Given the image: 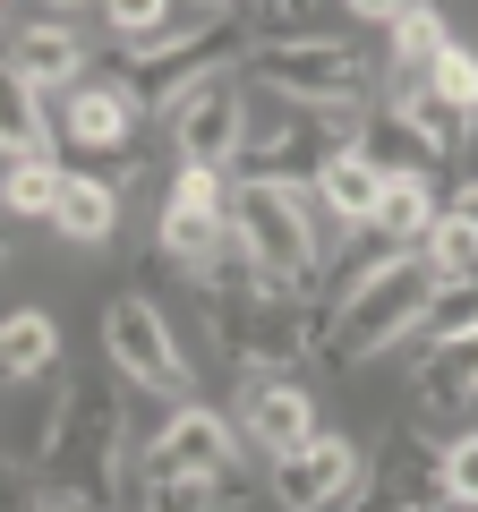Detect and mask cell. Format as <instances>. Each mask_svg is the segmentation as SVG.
Here are the masks:
<instances>
[{
    "instance_id": "1",
    "label": "cell",
    "mask_w": 478,
    "mask_h": 512,
    "mask_svg": "<svg viewBox=\"0 0 478 512\" xmlns=\"http://www.w3.org/2000/svg\"><path fill=\"white\" fill-rule=\"evenodd\" d=\"M342 291V282H333ZM427 299H436V274H427V256H376V265H359L342 291V308H333V333H325V359L333 367H368L376 350L410 342L427 316Z\"/></svg>"
},
{
    "instance_id": "2",
    "label": "cell",
    "mask_w": 478,
    "mask_h": 512,
    "mask_svg": "<svg viewBox=\"0 0 478 512\" xmlns=\"http://www.w3.org/2000/svg\"><path fill=\"white\" fill-rule=\"evenodd\" d=\"M231 239H239V256L257 265L265 291L308 299V282L325 274V248H316V222H308V205H299V188L239 180L231 188Z\"/></svg>"
},
{
    "instance_id": "3",
    "label": "cell",
    "mask_w": 478,
    "mask_h": 512,
    "mask_svg": "<svg viewBox=\"0 0 478 512\" xmlns=\"http://www.w3.org/2000/svg\"><path fill=\"white\" fill-rule=\"evenodd\" d=\"M248 69H257V86H274V103H291V111H325V120H359V111H368V60L350 52L342 35L257 43Z\"/></svg>"
},
{
    "instance_id": "4",
    "label": "cell",
    "mask_w": 478,
    "mask_h": 512,
    "mask_svg": "<svg viewBox=\"0 0 478 512\" xmlns=\"http://www.w3.org/2000/svg\"><path fill=\"white\" fill-rule=\"evenodd\" d=\"M248 52H257L248 18H239V9H222V18L205 26V35H188V43H171V52L137 60V69H129V94H137V111H180L188 94L222 86V77H231Z\"/></svg>"
},
{
    "instance_id": "5",
    "label": "cell",
    "mask_w": 478,
    "mask_h": 512,
    "mask_svg": "<svg viewBox=\"0 0 478 512\" xmlns=\"http://www.w3.org/2000/svg\"><path fill=\"white\" fill-rule=\"evenodd\" d=\"M231 461H239V427L214 419L205 402H180L171 427L137 453V478H146V495H205L231 478Z\"/></svg>"
},
{
    "instance_id": "6",
    "label": "cell",
    "mask_w": 478,
    "mask_h": 512,
    "mask_svg": "<svg viewBox=\"0 0 478 512\" xmlns=\"http://www.w3.org/2000/svg\"><path fill=\"white\" fill-rule=\"evenodd\" d=\"M77 427H60L52 453V495L60 504H111L120 495V393L111 384H86L69 402Z\"/></svg>"
},
{
    "instance_id": "7",
    "label": "cell",
    "mask_w": 478,
    "mask_h": 512,
    "mask_svg": "<svg viewBox=\"0 0 478 512\" xmlns=\"http://www.w3.org/2000/svg\"><path fill=\"white\" fill-rule=\"evenodd\" d=\"M103 350L111 367L137 384V393H163V402H188V359H180V333L163 325V308L137 291H120L103 308Z\"/></svg>"
},
{
    "instance_id": "8",
    "label": "cell",
    "mask_w": 478,
    "mask_h": 512,
    "mask_svg": "<svg viewBox=\"0 0 478 512\" xmlns=\"http://www.w3.org/2000/svg\"><path fill=\"white\" fill-rule=\"evenodd\" d=\"M222 248H231V188H222V171H188L180 163V188H171V205H163V256L180 274H205Z\"/></svg>"
},
{
    "instance_id": "9",
    "label": "cell",
    "mask_w": 478,
    "mask_h": 512,
    "mask_svg": "<svg viewBox=\"0 0 478 512\" xmlns=\"http://www.w3.org/2000/svg\"><path fill=\"white\" fill-rule=\"evenodd\" d=\"M171 137H180V163L188 171H222V163H239L248 154V86H205V94H188L180 111H171Z\"/></svg>"
},
{
    "instance_id": "10",
    "label": "cell",
    "mask_w": 478,
    "mask_h": 512,
    "mask_svg": "<svg viewBox=\"0 0 478 512\" xmlns=\"http://www.w3.org/2000/svg\"><path fill=\"white\" fill-rule=\"evenodd\" d=\"M427 504H444V453H427L419 427H402V436L376 453V470L359 478L350 512H427Z\"/></svg>"
},
{
    "instance_id": "11",
    "label": "cell",
    "mask_w": 478,
    "mask_h": 512,
    "mask_svg": "<svg viewBox=\"0 0 478 512\" xmlns=\"http://www.w3.org/2000/svg\"><path fill=\"white\" fill-rule=\"evenodd\" d=\"M359 495V444L350 436H308L299 453L274 461V512H325Z\"/></svg>"
},
{
    "instance_id": "12",
    "label": "cell",
    "mask_w": 478,
    "mask_h": 512,
    "mask_svg": "<svg viewBox=\"0 0 478 512\" xmlns=\"http://www.w3.org/2000/svg\"><path fill=\"white\" fill-rule=\"evenodd\" d=\"M60 120H69V137L94 154V163H120V146H129V128H137V94H129V77H77Z\"/></svg>"
},
{
    "instance_id": "13",
    "label": "cell",
    "mask_w": 478,
    "mask_h": 512,
    "mask_svg": "<svg viewBox=\"0 0 478 512\" xmlns=\"http://www.w3.org/2000/svg\"><path fill=\"white\" fill-rule=\"evenodd\" d=\"M94 18H103L111 35L129 43L137 60H154V52H171V43L205 35L222 9H197V0H111V9H94Z\"/></svg>"
},
{
    "instance_id": "14",
    "label": "cell",
    "mask_w": 478,
    "mask_h": 512,
    "mask_svg": "<svg viewBox=\"0 0 478 512\" xmlns=\"http://www.w3.org/2000/svg\"><path fill=\"white\" fill-rule=\"evenodd\" d=\"M239 427L257 436L265 461H282V453H299L308 436H325V427H316V402L299 393L291 376H282V384H248V393H239Z\"/></svg>"
},
{
    "instance_id": "15",
    "label": "cell",
    "mask_w": 478,
    "mask_h": 512,
    "mask_svg": "<svg viewBox=\"0 0 478 512\" xmlns=\"http://www.w3.org/2000/svg\"><path fill=\"white\" fill-rule=\"evenodd\" d=\"M350 154L376 171V180H419L436 154H427V137L402 120V103H368V120H359V137H350Z\"/></svg>"
},
{
    "instance_id": "16",
    "label": "cell",
    "mask_w": 478,
    "mask_h": 512,
    "mask_svg": "<svg viewBox=\"0 0 478 512\" xmlns=\"http://www.w3.org/2000/svg\"><path fill=\"white\" fill-rule=\"evenodd\" d=\"M410 402L427 410V419H453V410L478 402V333L470 342H436L419 359V376H410Z\"/></svg>"
},
{
    "instance_id": "17",
    "label": "cell",
    "mask_w": 478,
    "mask_h": 512,
    "mask_svg": "<svg viewBox=\"0 0 478 512\" xmlns=\"http://www.w3.org/2000/svg\"><path fill=\"white\" fill-rule=\"evenodd\" d=\"M0 154L9 163H60L52 154V103L18 69H0Z\"/></svg>"
},
{
    "instance_id": "18",
    "label": "cell",
    "mask_w": 478,
    "mask_h": 512,
    "mask_svg": "<svg viewBox=\"0 0 478 512\" xmlns=\"http://www.w3.org/2000/svg\"><path fill=\"white\" fill-rule=\"evenodd\" d=\"M60 359V325L43 308H18L0 316V393H18V384H43Z\"/></svg>"
},
{
    "instance_id": "19",
    "label": "cell",
    "mask_w": 478,
    "mask_h": 512,
    "mask_svg": "<svg viewBox=\"0 0 478 512\" xmlns=\"http://www.w3.org/2000/svg\"><path fill=\"white\" fill-rule=\"evenodd\" d=\"M0 69H18L26 86H69V77H86V43L43 18V26H18V35H9V60H0Z\"/></svg>"
},
{
    "instance_id": "20",
    "label": "cell",
    "mask_w": 478,
    "mask_h": 512,
    "mask_svg": "<svg viewBox=\"0 0 478 512\" xmlns=\"http://www.w3.org/2000/svg\"><path fill=\"white\" fill-rule=\"evenodd\" d=\"M376 239H385V256H419L427 231H436V197H427V180H385V197H376Z\"/></svg>"
},
{
    "instance_id": "21",
    "label": "cell",
    "mask_w": 478,
    "mask_h": 512,
    "mask_svg": "<svg viewBox=\"0 0 478 512\" xmlns=\"http://www.w3.org/2000/svg\"><path fill=\"white\" fill-rule=\"evenodd\" d=\"M111 222H120V188H111V180H94V171H69L52 231H60V239H77V248H103V239H111Z\"/></svg>"
},
{
    "instance_id": "22",
    "label": "cell",
    "mask_w": 478,
    "mask_h": 512,
    "mask_svg": "<svg viewBox=\"0 0 478 512\" xmlns=\"http://www.w3.org/2000/svg\"><path fill=\"white\" fill-rule=\"evenodd\" d=\"M69 384L60 376H43L35 384V402H26V419H18V444H9V461L18 470H52V453H60V427H69Z\"/></svg>"
},
{
    "instance_id": "23",
    "label": "cell",
    "mask_w": 478,
    "mask_h": 512,
    "mask_svg": "<svg viewBox=\"0 0 478 512\" xmlns=\"http://www.w3.org/2000/svg\"><path fill=\"white\" fill-rule=\"evenodd\" d=\"M444 9H427V0H410L402 9V26H393V86H427L436 77V60H444Z\"/></svg>"
},
{
    "instance_id": "24",
    "label": "cell",
    "mask_w": 478,
    "mask_h": 512,
    "mask_svg": "<svg viewBox=\"0 0 478 512\" xmlns=\"http://www.w3.org/2000/svg\"><path fill=\"white\" fill-rule=\"evenodd\" d=\"M376 197H385V180H376L359 154H333V163L316 171V205H325V214H342V222H359V231L376 222Z\"/></svg>"
},
{
    "instance_id": "25",
    "label": "cell",
    "mask_w": 478,
    "mask_h": 512,
    "mask_svg": "<svg viewBox=\"0 0 478 512\" xmlns=\"http://www.w3.org/2000/svg\"><path fill=\"white\" fill-rule=\"evenodd\" d=\"M393 103H402V120H410V128L427 137V154H436V163H444V154H461V146H470V120H461V111L444 103L436 86H393Z\"/></svg>"
},
{
    "instance_id": "26",
    "label": "cell",
    "mask_w": 478,
    "mask_h": 512,
    "mask_svg": "<svg viewBox=\"0 0 478 512\" xmlns=\"http://www.w3.org/2000/svg\"><path fill=\"white\" fill-rule=\"evenodd\" d=\"M419 256H427V274H436V291H453V282H478V222H461L453 205H444Z\"/></svg>"
},
{
    "instance_id": "27",
    "label": "cell",
    "mask_w": 478,
    "mask_h": 512,
    "mask_svg": "<svg viewBox=\"0 0 478 512\" xmlns=\"http://www.w3.org/2000/svg\"><path fill=\"white\" fill-rule=\"evenodd\" d=\"M60 188H69V163H18L9 180H0V214L52 222L60 214Z\"/></svg>"
},
{
    "instance_id": "28",
    "label": "cell",
    "mask_w": 478,
    "mask_h": 512,
    "mask_svg": "<svg viewBox=\"0 0 478 512\" xmlns=\"http://www.w3.org/2000/svg\"><path fill=\"white\" fill-rule=\"evenodd\" d=\"M419 333H427V350H436V342H470V333H478V282L436 291V299H427V316H419Z\"/></svg>"
},
{
    "instance_id": "29",
    "label": "cell",
    "mask_w": 478,
    "mask_h": 512,
    "mask_svg": "<svg viewBox=\"0 0 478 512\" xmlns=\"http://www.w3.org/2000/svg\"><path fill=\"white\" fill-rule=\"evenodd\" d=\"M427 86H436L444 103L470 120V137H478V52H470V43H444V60H436V77H427Z\"/></svg>"
},
{
    "instance_id": "30",
    "label": "cell",
    "mask_w": 478,
    "mask_h": 512,
    "mask_svg": "<svg viewBox=\"0 0 478 512\" xmlns=\"http://www.w3.org/2000/svg\"><path fill=\"white\" fill-rule=\"evenodd\" d=\"M444 504H470L478 512V436L444 444Z\"/></svg>"
},
{
    "instance_id": "31",
    "label": "cell",
    "mask_w": 478,
    "mask_h": 512,
    "mask_svg": "<svg viewBox=\"0 0 478 512\" xmlns=\"http://www.w3.org/2000/svg\"><path fill=\"white\" fill-rule=\"evenodd\" d=\"M18 495H26V470H18V461H0V512H26Z\"/></svg>"
},
{
    "instance_id": "32",
    "label": "cell",
    "mask_w": 478,
    "mask_h": 512,
    "mask_svg": "<svg viewBox=\"0 0 478 512\" xmlns=\"http://www.w3.org/2000/svg\"><path fill=\"white\" fill-rule=\"evenodd\" d=\"M453 214H461V222H478V180H461V197H453Z\"/></svg>"
},
{
    "instance_id": "33",
    "label": "cell",
    "mask_w": 478,
    "mask_h": 512,
    "mask_svg": "<svg viewBox=\"0 0 478 512\" xmlns=\"http://www.w3.org/2000/svg\"><path fill=\"white\" fill-rule=\"evenodd\" d=\"M35 512H111V504H60V495H43Z\"/></svg>"
},
{
    "instance_id": "34",
    "label": "cell",
    "mask_w": 478,
    "mask_h": 512,
    "mask_svg": "<svg viewBox=\"0 0 478 512\" xmlns=\"http://www.w3.org/2000/svg\"><path fill=\"white\" fill-rule=\"evenodd\" d=\"M0 256H9V222H0Z\"/></svg>"
}]
</instances>
